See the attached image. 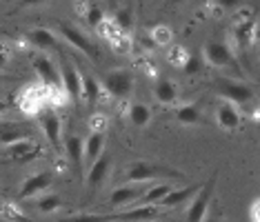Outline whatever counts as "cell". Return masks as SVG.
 <instances>
[{
	"label": "cell",
	"instance_id": "obj_21",
	"mask_svg": "<svg viewBox=\"0 0 260 222\" xmlns=\"http://www.w3.org/2000/svg\"><path fill=\"white\" fill-rule=\"evenodd\" d=\"M234 38H236V43H238L242 49H247V47L253 43V38H256V20L240 22V25L236 27V31H234Z\"/></svg>",
	"mask_w": 260,
	"mask_h": 222
},
{
	"label": "cell",
	"instance_id": "obj_8",
	"mask_svg": "<svg viewBox=\"0 0 260 222\" xmlns=\"http://www.w3.org/2000/svg\"><path fill=\"white\" fill-rule=\"evenodd\" d=\"M209 65L214 67H236V60H234V54L224 43H209L205 45V58Z\"/></svg>",
	"mask_w": 260,
	"mask_h": 222
},
{
	"label": "cell",
	"instance_id": "obj_34",
	"mask_svg": "<svg viewBox=\"0 0 260 222\" xmlns=\"http://www.w3.org/2000/svg\"><path fill=\"white\" fill-rule=\"evenodd\" d=\"M216 5L220 9H236L242 5V0H216Z\"/></svg>",
	"mask_w": 260,
	"mask_h": 222
},
{
	"label": "cell",
	"instance_id": "obj_16",
	"mask_svg": "<svg viewBox=\"0 0 260 222\" xmlns=\"http://www.w3.org/2000/svg\"><path fill=\"white\" fill-rule=\"evenodd\" d=\"M7 154L11 158H16V160H20V162H29L31 158H36L40 154V147H38V142H34V140L25 138V140H18V142L9 144Z\"/></svg>",
	"mask_w": 260,
	"mask_h": 222
},
{
	"label": "cell",
	"instance_id": "obj_32",
	"mask_svg": "<svg viewBox=\"0 0 260 222\" xmlns=\"http://www.w3.org/2000/svg\"><path fill=\"white\" fill-rule=\"evenodd\" d=\"M103 20H105L103 9H100V7H89V11H87V22H89L91 27H98Z\"/></svg>",
	"mask_w": 260,
	"mask_h": 222
},
{
	"label": "cell",
	"instance_id": "obj_40",
	"mask_svg": "<svg viewBox=\"0 0 260 222\" xmlns=\"http://www.w3.org/2000/svg\"><path fill=\"white\" fill-rule=\"evenodd\" d=\"M200 222H218V218H211V215H205V218L200 220Z\"/></svg>",
	"mask_w": 260,
	"mask_h": 222
},
{
	"label": "cell",
	"instance_id": "obj_29",
	"mask_svg": "<svg viewBox=\"0 0 260 222\" xmlns=\"http://www.w3.org/2000/svg\"><path fill=\"white\" fill-rule=\"evenodd\" d=\"M132 9H120V11H116V16H114V25L118 29H122V31H129L132 29Z\"/></svg>",
	"mask_w": 260,
	"mask_h": 222
},
{
	"label": "cell",
	"instance_id": "obj_38",
	"mask_svg": "<svg viewBox=\"0 0 260 222\" xmlns=\"http://www.w3.org/2000/svg\"><path fill=\"white\" fill-rule=\"evenodd\" d=\"M7 62H9V58H7V54H5L3 49H0V69H5L7 67Z\"/></svg>",
	"mask_w": 260,
	"mask_h": 222
},
{
	"label": "cell",
	"instance_id": "obj_5",
	"mask_svg": "<svg viewBox=\"0 0 260 222\" xmlns=\"http://www.w3.org/2000/svg\"><path fill=\"white\" fill-rule=\"evenodd\" d=\"M40 127H43L45 138L49 140L54 151H62V125H60V118H58L56 111L47 109L45 114L40 116Z\"/></svg>",
	"mask_w": 260,
	"mask_h": 222
},
{
	"label": "cell",
	"instance_id": "obj_12",
	"mask_svg": "<svg viewBox=\"0 0 260 222\" xmlns=\"http://www.w3.org/2000/svg\"><path fill=\"white\" fill-rule=\"evenodd\" d=\"M109 169H111V160L107 156H100L98 160L91 162L89 173H87V184H89V189H98L100 184H105V180L109 176Z\"/></svg>",
	"mask_w": 260,
	"mask_h": 222
},
{
	"label": "cell",
	"instance_id": "obj_17",
	"mask_svg": "<svg viewBox=\"0 0 260 222\" xmlns=\"http://www.w3.org/2000/svg\"><path fill=\"white\" fill-rule=\"evenodd\" d=\"M203 184H196V187H185V189H171L167 196L162 198L160 202V207H178V204H182V202H187V200H191L193 196L198 194V189Z\"/></svg>",
	"mask_w": 260,
	"mask_h": 222
},
{
	"label": "cell",
	"instance_id": "obj_7",
	"mask_svg": "<svg viewBox=\"0 0 260 222\" xmlns=\"http://www.w3.org/2000/svg\"><path fill=\"white\" fill-rule=\"evenodd\" d=\"M80 80L82 76L78 73L72 62H62V69H60V89L69 96V100L78 102L80 100Z\"/></svg>",
	"mask_w": 260,
	"mask_h": 222
},
{
	"label": "cell",
	"instance_id": "obj_9",
	"mask_svg": "<svg viewBox=\"0 0 260 222\" xmlns=\"http://www.w3.org/2000/svg\"><path fill=\"white\" fill-rule=\"evenodd\" d=\"M64 151H67V158L72 160V165L76 169V173H78L80 180H85V142H82L80 136H67L64 140Z\"/></svg>",
	"mask_w": 260,
	"mask_h": 222
},
{
	"label": "cell",
	"instance_id": "obj_22",
	"mask_svg": "<svg viewBox=\"0 0 260 222\" xmlns=\"http://www.w3.org/2000/svg\"><path fill=\"white\" fill-rule=\"evenodd\" d=\"M80 98H85L87 104H96V100L100 98V85L96 78L91 76H82L80 80Z\"/></svg>",
	"mask_w": 260,
	"mask_h": 222
},
{
	"label": "cell",
	"instance_id": "obj_43",
	"mask_svg": "<svg viewBox=\"0 0 260 222\" xmlns=\"http://www.w3.org/2000/svg\"><path fill=\"white\" fill-rule=\"evenodd\" d=\"M174 3H178V0H174Z\"/></svg>",
	"mask_w": 260,
	"mask_h": 222
},
{
	"label": "cell",
	"instance_id": "obj_24",
	"mask_svg": "<svg viewBox=\"0 0 260 222\" xmlns=\"http://www.w3.org/2000/svg\"><path fill=\"white\" fill-rule=\"evenodd\" d=\"M171 189H174L171 184H156V187H151V189H147L145 194L140 196V204H158Z\"/></svg>",
	"mask_w": 260,
	"mask_h": 222
},
{
	"label": "cell",
	"instance_id": "obj_11",
	"mask_svg": "<svg viewBox=\"0 0 260 222\" xmlns=\"http://www.w3.org/2000/svg\"><path fill=\"white\" fill-rule=\"evenodd\" d=\"M153 218H158V209L153 204H140L138 209L114 213V222H151Z\"/></svg>",
	"mask_w": 260,
	"mask_h": 222
},
{
	"label": "cell",
	"instance_id": "obj_20",
	"mask_svg": "<svg viewBox=\"0 0 260 222\" xmlns=\"http://www.w3.org/2000/svg\"><path fill=\"white\" fill-rule=\"evenodd\" d=\"M129 122H132L134 127H138V129H143V127L149 125V120H151V109L147 107V104L143 102H134L132 107H129Z\"/></svg>",
	"mask_w": 260,
	"mask_h": 222
},
{
	"label": "cell",
	"instance_id": "obj_23",
	"mask_svg": "<svg viewBox=\"0 0 260 222\" xmlns=\"http://www.w3.org/2000/svg\"><path fill=\"white\" fill-rule=\"evenodd\" d=\"M29 40L36 47H40V49H58V40L54 36V31H49V29H34L29 33Z\"/></svg>",
	"mask_w": 260,
	"mask_h": 222
},
{
	"label": "cell",
	"instance_id": "obj_35",
	"mask_svg": "<svg viewBox=\"0 0 260 222\" xmlns=\"http://www.w3.org/2000/svg\"><path fill=\"white\" fill-rule=\"evenodd\" d=\"M105 125H107V122H105V118H93V120H91V129H93V131H105Z\"/></svg>",
	"mask_w": 260,
	"mask_h": 222
},
{
	"label": "cell",
	"instance_id": "obj_33",
	"mask_svg": "<svg viewBox=\"0 0 260 222\" xmlns=\"http://www.w3.org/2000/svg\"><path fill=\"white\" fill-rule=\"evenodd\" d=\"M187 56H189V54H187L185 49H182V47H174V49L169 51V60L176 62V65H180V67H182V62L187 60Z\"/></svg>",
	"mask_w": 260,
	"mask_h": 222
},
{
	"label": "cell",
	"instance_id": "obj_26",
	"mask_svg": "<svg viewBox=\"0 0 260 222\" xmlns=\"http://www.w3.org/2000/svg\"><path fill=\"white\" fill-rule=\"evenodd\" d=\"M176 120L180 125H198L200 122V111L193 104H185V107L176 109Z\"/></svg>",
	"mask_w": 260,
	"mask_h": 222
},
{
	"label": "cell",
	"instance_id": "obj_18",
	"mask_svg": "<svg viewBox=\"0 0 260 222\" xmlns=\"http://www.w3.org/2000/svg\"><path fill=\"white\" fill-rule=\"evenodd\" d=\"M103 149H105V131H91L89 138L85 140V160L91 162L98 160L103 156Z\"/></svg>",
	"mask_w": 260,
	"mask_h": 222
},
{
	"label": "cell",
	"instance_id": "obj_6",
	"mask_svg": "<svg viewBox=\"0 0 260 222\" xmlns=\"http://www.w3.org/2000/svg\"><path fill=\"white\" fill-rule=\"evenodd\" d=\"M34 69H36L40 83L45 87H51V89H60V71L54 67V62L49 60L47 56H34L31 60Z\"/></svg>",
	"mask_w": 260,
	"mask_h": 222
},
{
	"label": "cell",
	"instance_id": "obj_36",
	"mask_svg": "<svg viewBox=\"0 0 260 222\" xmlns=\"http://www.w3.org/2000/svg\"><path fill=\"white\" fill-rule=\"evenodd\" d=\"M45 0H20V7H38Z\"/></svg>",
	"mask_w": 260,
	"mask_h": 222
},
{
	"label": "cell",
	"instance_id": "obj_25",
	"mask_svg": "<svg viewBox=\"0 0 260 222\" xmlns=\"http://www.w3.org/2000/svg\"><path fill=\"white\" fill-rule=\"evenodd\" d=\"M29 136L27 129H22V127H3L0 129V144H5V147H9V144L18 142V140H25Z\"/></svg>",
	"mask_w": 260,
	"mask_h": 222
},
{
	"label": "cell",
	"instance_id": "obj_13",
	"mask_svg": "<svg viewBox=\"0 0 260 222\" xmlns=\"http://www.w3.org/2000/svg\"><path fill=\"white\" fill-rule=\"evenodd\" d=\"M145 194V187H134V184H127V187H118V189L111 191V196H109V202H111V207H125V204H132L134 200H138L140 196Z\"/></svg>",
	"mask_w": 260,
	"mask_h": 222
},
{
	"label": "cell",
	"instance_id": "obj_3",
	"mask_svg": "<svg viewBox=\"0 0 260 222\" xmlns=\"http://www.w3.org/2000/svg\"><path fill=\"white\" fill-rule=\"evenodd\" d=\"M103 85L107 93H111L114 98H127L134 91V76L127 69H116V71L107 73Z\"/></svg>",
	"mask_w": 260,
	"mask_h": 222
},
{
	"label": "cell",
	"instance_id": "obj_4",
	"mask_svg": "<svg viewBox=\"0 0 260 222\" xmlns=\"http://www.w3.org/2000/svg\"><path fill=\"white\" fill-rule=\"evenodd\" d=\"M58 29H60L62 38L67 40V43L72 45V47H76V49L82 51L85 56H89L91 60H96V58H98V49H96V45H93L91 40L87 38L82 31H78V29L72 27V25H64V22H60V25H58Z\"/></svg>",
	"mask_w": 260,
	"mask_h": 222
},
{
	"label": "cell",
	"instance_id": "obj_10",
	"mask_svg": "<svg viewBox=\"0 0 260 222\" xmlns=\"http://www.w3.org/2000/svg\"><path fill=\"white\" fill-rule=\"evenodd\" d=\"M220 96L227 98V102H232V104H247L253 98V89L247 85L220 83Z\"/></svg>",
	"mask_w": 260,
	"mask_h": 222
},
{
	"label": "cell",
	"instance_id": "obj_31",
	"mask_svg": "<svg viewBox=\"0 0 260 222\" xmlns=\"http://www.w3.org/2000/svg\"><path fill=\"white\" fill-rule=\"evenodd\" d=\"M69 222H114V215H76V218H72Z\"/></svg>",
	"mask_w": 260,
	"mask_h": 222
},
{
	"label": "cell",
	"instance_id": "obj_27",
	"mask_svg": "<svg viewBox=\"0 0 260 222\" xmlns=\"http://www.w3.org/2000/svg\"><path fill=\"white\" fill-rule=\"evenodd\" d=\"M38 204V209L43 213H54V211H58V209H60V198H58L56 194H49V196H43L40 198V200L36 202Z\"/></svg>",
	"mask_w": 260,
	"mask_h": 222
},
{
	"label": "cell",
	"instance_id": "obj_1",
	"mask_svg": "<svg viewBox=\"0 0 260 222\" xmlns=\"http://www.w3.org/2000/svg\"><path fill=\"white\" fill-rule=\"evenodd\" d=\"M125 178H127V182H149V180H156V178H182V173L176 171V169L162 167V165L138 160L129 165Z\"/></svg>",
	"mask_w": 260,
	"mask_h": 222
},
{
	"label": "cell",
	"instance_id": "obj_14",
	"mask_svg": "<svg viewBox=\"0 0 260 222\" xmlns=\"http://www.w3.org/2000/svg\"><path fill=\"white\" fill-rule=\"evenodd\" d=\"M51 184V173L49 171H40V173H34V176H29L25 182L20 187V198H31L40 194V191L49 189Z\"/></svg>",
	"mask_w": 260,
	"mask_h": 222
},
{
	"label": "cell",
	"instance_id": "obj_30",
	"mask_svg": "<svg viewBox=\"0 0 260 222\" xmlns=\"http://www.w3.org/2000/svg\"><path fill=\"white\" fill-rule=\"evenodd\" d=\"M151 40L156 45H167L169 40H171V31H169V27H165V25H160V27H156L151 31Z\"/></svg>",
	"mask_w": 260,
	"mask_h": 222
},
{
	"label": "cell",
	"instance_id": "obj_39",
	"mask_svg": "<svg viewBox=\"0 0 260 222\" xmlns=\"http://www.w3.org/2000/svg\"><path fill=\"white\" fill-rule=\"evenodd\" d=\"M143 45L147 47V49H151V47H156V43H153V40H151V36H145V38H143Z\"/></svg>",
	"mask_w": 260,
	"mask_h": 222
},
{
	"label": "cell",
	"instance_id": "obj_41",
	"mask_svg": "<svg viewBox=\"0 0 260 222\" xmlns=\"http://www.w3.org/2000/svg\"><path fill=\"white\" fill-rule=\"evenodd\" d=\"M5 109H7V102H3V100H0V114H3Z\"/></svg>",
	"mask_w": 260,
	"mask_h": 222
},
{
	"label": "cell",
	"instance_id": "obj_2",
	"mask_svg": "<svg viewBox=\"0 0 260 222\" xmlns=\"http://www.w3.org/2000/svg\"><path fill=\"white\" fill-rule=\"evenodd\" d=\"M214 182L216 178H211L209 182H205L198 189V194L189 200V209H187V222H200L207 215V209H209V200L211 194H214Z\"/></svg>",
	"mask_w": 260,
	"mask_h": 222
},
{
	"label": "cell",
	"instance_id": "obj_37",
	"mask_svg": "<svg viewBox=\"0 0 260 222\" xmlns=\"http://www.w3.org/2000/svg\"><path fill=\"white\" fill-rule=\"evenodd\" d=\"M249 213H251V222H258V200L251 204V209H249Z\"/></svg>",
	"mask_w": 260,
	"mask_h": 222
},
{
	"label": "cell",
	"instance_id": "obj_28",
	"mask_svg": "<svg viewBox=\"0 0 260 222\" xmlns=\"http://www.w3.org/2000/svg\"><path fill=\"white\" fill-rule=\"evenodd\" d=\"M205 67V60L200 56H187V60L182 62V71H185L187 76H196L203 71Z\"/></svg>",
	"mask_w": 260,
	"mask_h": 222
},
{
	"label": "cell",
	"instance_id": "obj_19",
	"mask_svg": "<svg viewBox=\"0 0 260 222\" xmlns=\"http://www.w3.org/2000/svg\"><path fill=\"white\" fill-rule=\"evenodd\" d=\"M153 96H156V100L160 104H174L176 98H178V85L174 80H158Z\"/></svg>",
	"mask_w": 260,
	"mask_h": 222
},
{
	"label": "cell",
	"instance_id": "obj_15",
	"mask_svg": "<svg viewBox=\"0 0 260 222\" xmlns=\"http://www.w3.org/2000/svg\"><path fill=\"white\" fill-rule=\"evenodd\" d=\"M216 120L224 131H236L240 127V114H238V109H236V104L222 102L220 107L216 109Z\"/></svg>",
	"mask_w": 260,
	"mask_h": 222
},
{
	"label": "cell",
	"instance_id": "obj_42",
	"mask_svg": "<svg viewBox=\"0 0 260 222\" xmlns=\"http://www.w3.org/2000/svg\"><path fill=\"white\" fill-rule=\"evenodd\" d=\"M5 80H7V76H0V83H5Z\"/></svg>",
	"mask_w": 260,
	"mask_h": 222
}]
</instances>
